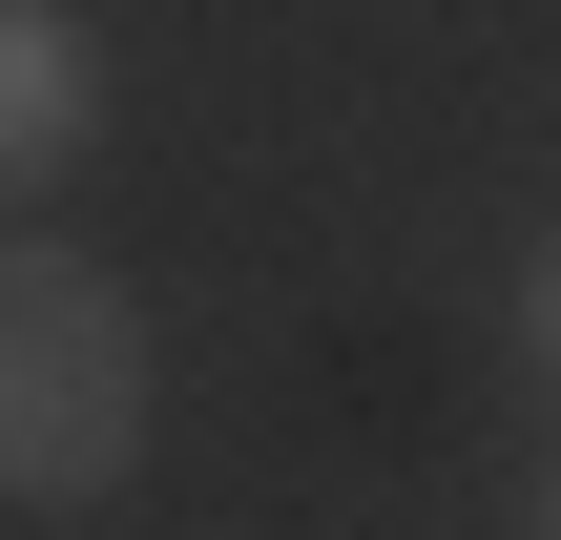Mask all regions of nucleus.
<instances>
[{
    "instance_id": "f257e3e1",
    "label": "nucleus",
    "mask_w": 561,
    "mask_h": 540,
    "mask_svg": "<svg viewBox=\"0 0 561 540\" xmlns=\"http://www.w3.org/2000/svg\"><path fill=\"white\" fill-rule=\"evenodd\" d=\"M125 479H146V312H125V271L0 229V499L104 520Z\"/></svg>"
},
{
    "instance_id": "7ed1b4c3",
    "label": "nucleus",
    "mask_w": 561,
    "mask_h": 540,
    "mask_svg": "<svg viewBox=\"0 0 561 540\" xmlns=\"http://www.w3.org/2000/svg\"><path fill=\"white\" fill-rule=\"evenodd\" d=\"M500 333H520V375L561 395V229H541V271H520V312H500Z\"/></svg>"
},
{
    "instance_id": "f03ea898",
    "label": "nucleus",
    "mask_w": 561,
    "mask_h": 540,
    "mask_svg": "<svg viewBox=\"0 0 561 540\" xmlns=\"http://www.w3.org/2000/svg\"><path fill=\"white\" fill-rule=\"evenodd\" d=\"M83 125H104V62H83V21L62 0H0V229L83 166Z\"/></svg>"
}]
</instances>
